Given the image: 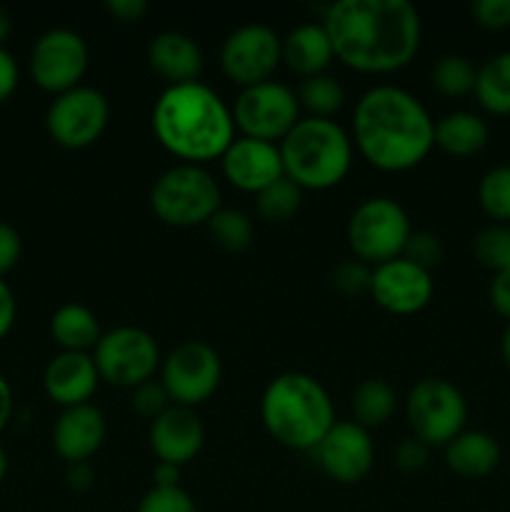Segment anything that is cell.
I'll return each mask as SVG.
<instances>
[{
	"label": "cell",
	"instance_id": "cell-26",
	"mask_svg": "<svg viewBox=\"0 0 510 512\" xmlns=\"http://www.w3.org/2000/svg\"><path fill=\"white\" fill-rule=\"evenodd\" d=\"M353 420L365 430L383 428L398 410V393L393 385L383 378H368L353 390L350 398Z\"/></svg>",
	"mask_w": 510,
	"mask_h": 512
},
{
	"label": "cell",
	"instance_id": "cell-13",
	"mask_svg": "<svg viewBox=\"0 0 510 512\" xmlns=\"http://www.w3.org/2000/svg\"><path fill=\"white\" fill-rule=\"evenodd\" d=\"M90 50L83 35L70 28L45 30L30 48L28 70L40 90L55 95L83 85L88 73Z\"/></svg>",
	"mask_w": 510,
	"mask_h": 512
},
{
	"label": "cell",
	"instance_id": "cell-6",
	"mask_svg": "<svg viewBox=\"0 0 510 512\" xmlns=\"http://www.w3.org/2000/svg\"><path fill=\"white\" fill-rule=\"evenodd\" d=\"M150 208L170 228H198L223 208V193L203 165L178 163L155 178Z\"/></svg>",
	"mask_w": 510,
	"mask_h": 512
},
{
	"label": "cell",
	"instance_id": "cell-2",
	"mask_svg": "<svg viewBox=\"0 0 510 512\" xmlns=\"http://www.w3.org/2000/svg\"><path fill=\"white\" fill-rule=\"evenodd\" d=\"M353 148L380 173H408L435 148V120L398 85H373L353 110Z\"/></svg>",
	"mask_w": 510,
	"mask_h": 512
},
{
	"label": "cell",
	"instance_id": "cell-4",
	"mask_svg": "<svg viewBox=\"0 0 510 512\" xmlns=\"http://www.w3.org/2000/svg\"><path fill=\"white\" fill-rule=\"evenodd\" d=\"M260 420L270 438L288 450L313 453L335 425L330 393L315 375H275L260 398Z\"/></svg>",
	"mask_w": 510,
	"mask_h": 512
},
{
	"label": "cell",
	"instance_id": "cell-46",
	"mask_svg": "<svg viewBox=\"0 0 510 512\" xmlns=\"http://www.w3.org/2000/svg\"><path fill=\"white\" fill-rule=\"evenodd\" d=\"M180 470L178 465L155 463L153 468V488H180Z\"/></svg>",
	"mask_w": 510,
	"mask_h": 512
},
{
	"label": "cell",
	"instance_id": "cell-10",
	"mask_svg": "<svg viewBox=\"0 0 510 512\" xmlns=\"http://www.w3.org/2000/svg\"><path fill=\"white\" fill-rule=\"evenodd\" d=\"M230 110H233L235 130L243 138L275 145H280V140L303 118L298 93L278 80H265V83L243 88Z\"/></svg>",
	"mask_w": 510,
	"mask_h": 512
},
{
	"label": "cell",
	"instance_id": "cell-8",
	"mask_svg": "<svg viewBox=\"0 0 510 512\" xmlns=\"http://www.w3.org/2000/svg\"><path fill=\"white\" fill-rule=\"evenodd\" d=\"M410 433L430 448H445L468 423V400L445 378H423L405 398Z\"/></svg>",
	"mask_w": 510,
	"mask_h": 512
},
{
	"label": "cell",
	"instance_id": "cell-9",
	"mask_svg": "<svg viewBox=\"0 0 510 512\" xmlns=\"http://www.w3.org/2000/svg\"><path fill=\"white\" fill-rule=\"evenodd\" d=\"M90 355H93L100 380L125 390H133L153 380L163 365L153 335L135 325H120V328L103 333Z\"/></svg>",
	"mask_w": 510,
	"mask_h": 512
},
{
	"label": "cell",
	"instance_id": "cell-40",
	"mask_svg": "<svg viewBox=\"0 0 510 512\" xmlns=\"http://www.w3.org/2000/svg\"><path fill=\"white\" fill-rule=\"evenodd\" d=\"M20 255H23L20 233L10 223L0 220V278H5L20 263Z\"/></svg>",
	"mask_w": 510,
	"mask_h": 512
},
{
	"label": "cell",
	"instance_id": "cell-33",
	"mask_svg": "<svg viewBox=\"0 0 510 512\" xmlns=\"http://www.w3.org/2000/svg\"><path fill=\"white\" fill-rule=\"evenodd\" d=\"M473 255L478 265L490 273H503L510 268V225H488L473 240Z\"/></svg>",
	"mask_w": 510,
	"mask_h": 512
},
{
	"label": "cell",
	"instance_id": "cell-29",
	"mask_svg": "<svg viewBox=\"0 0 510 512\" xmlns=\"http://www.w3.org/2000/svg\"><path fill=\"white\" fill-rule=\"evenodd\" d=\"M475 80H478V68L473 60L458 53L443 55L430 68V85L443 98H465L475 90Z\"/></svg>",
	"mask_w": 510,
	"mask_h": 512
},
{
	"label": "cell",
	"instance_id": "cell-11",
	"mask_svg": "<svg viewBox=\"0 0 510 512\" xmlns=\"http://www.w3.org/2000/svg\"><path fill=\"white\" fill-rule=\"evenodd\" d=\"M223 363L213 345L203 340H185L168 353L160 365V383L170 403L183 408H198L208 403L220 388Z\"/></svg>",
	"mask_w": 510,
	"mask_h": 512
},
{
	"label": "cell",
	"instance_id": "cell-35",
	"mask_svg": "<svg viewBox=\"0 0 510 512\" xmlns=\"http://www.w3.org/2000/svg\"><path fill=\"white\" fill-rule=\"evenodd\" d=\"M135 512H198L193 495L180 488H150Z\"/></svg>",
	"mask_w": 510,
	"mask_h": 512
},
{
	"label": "cell",
	"instance_id": "cell-17",
	"mask_svg": "<svg viewBox=\"0 0 510 512\" xmlns=\"http://www.w3.org/2000/svg\"><path fill=\"white\" fill-rule=\"evenodd\" d=\"M220 170L233 188L250 195H258L260 190H265L270 183L285 175L278 145L243 138V135H235L233 143L228 145V150L220 158Z\"/></svg>",
	"mask_w": 510,
	"mask_h": 512
},
{
	"label": "cell",
	"instance_id": "cell-43",
	"mask_svg": "<svg viewBox=\"0 0 510 512\" xmlns=\"http://www.w3.org/2000/svg\"><path fill=\"white\" fill-rule=\"evenodd\" d=\"M20 83V68L15 55L8 48H0V103L13 98Z\"/></svg>",
	"mask_w": 510,
	"mask_h": 512
},
{
	"label": "cell",
	"instance_id": "cell-16",
	"mask_svg": "<svg viewBox=\"0 0 510 512\" xmlns=\"http://www.w3.org/2000/svg\"><path fill=\"white\" fill-rule=\"evenodd\" d=\"M433 275L405 258L375 265L370 278V298L390 315H415L433 300Z\"/></svg>",
	"mask_w": 510,
	"mask_h": 512
},
{
	"label": "cell",
	"instance_id": "cell-27",
	"mask_svg": "<svg viewBox=\"0 0 510 512\" xmlns=\"http://www.w3.org/2000/svg\"><path fill=\"white\" fill-rule=\"evenodd\" d=\"M473 95L485 113L510 115V50L495 53L480 65Z\"/></svg>",
	"mask_w": 510,
	"mask_h": 512
},
{
	"label": "cell",
	"instance_id": "cell-15",
	"mask_svg": "<svg viewBox=\"0 0 510 512\" xmlns=\"http://www.w3.org/2000/svg\"><path fill=\"white\" fill-rule=\"evenodd\" d=\"M313 458L330 480L355 485L368 478L375 465L373 435L355 420H335L328 435L313 450Z\"/></svg>",
	"mask_w": 510,
	"mask_h": 512
},
{
	"label": "cell",
	"instance_id": "cell-32",
	"mask_svg": "<svg viewBox=\"0 0 510 512\" xmlns=\"http://www.w3.org/2000/svg\"><path fill=\"white\" fill-rule=\"evenodd\" d=\"M478 203L498 225L510 223V165H495L480 178Z\"/></svg>",
	"mask_w": 510,
	"mask_h": 512
},
{
	"label": "cell",
	"instance_id": "cell-45",
	"mask_svg": "<svg viewBox=\"0 0 510 512\" xmlns=\"http://www.w3.org/2000/svg\"><path fill=\"white\" fill-rule=\"evenodd\" d=\"M65 483L75 493H88L95 485V470L90 463H73L65 470Z\"/></svg>",
	"mask_w": 510,
	"mask_h": 512
},
{
	"label": "cell",
	"instance_id": "cell-23",
	"mask_svg": "<svg viewBox=\"0 0 510 512\" xmlns=\"http://www.w3.org/2000/svg\"><path fill=\"white\" fill-rule=\"evenodd\" d=\"M333 60L335 50L323 23H303L283 38V63L303 80L323 75Z\"/></svg>",
	"mask_w": 510,
	"mask_h": 512
},
{
	"label": "cell",
	"instance_id": "cell-34",
	"mask_svg": "<svg viewBox=\"0 0 510 512\" xmlns=\"http://www.w3.org/2000/svg\"><path fill=\"white\" fill-rule=\"evenodd\" d=\"M443 255L445 250L438 235L430 233V230H413L400 258L410 260V263L420 265V268L430 273V270L443 263Z\"/></svg>",
	"mask_w": 510,
	"mask_h": 512
},
{
	"label": "cell",
	"instance_id": "cell-5",
	"mask_svg": "<svg viewBox=\"0 0 510 512\" xmlns=\"http://www.w3.org/2000/svg\"><path fill=\"white\" fill-rule=\"evenodd\" d=\"M285 178L300 190L338 188L353 168V138L335 120L300 118L298 125L280 140Z\"/></svg>",
	"mask_w": 510,
	"mask_h": 512
},
{
	"label": "cell",
	"instance_id": "cell-49",
	"mask_svg": "<svg viewBox=\"0 0 510 512\" xmlns=\"http://www.w3.org/2000/svg\"><path fill=\"white\" fill-rule=\"evenodd\" d=\"M500 355H503L505 368L510 370V323H508V328H505L503 338H500Z\"/></svg>",
	"mask_w": 510,
	"mask_h": 512
},
{
	"label": "cell",
	"instance_id": "cell-19",
	"mask_svg": "<svg viewBox=\"0 0 510 512\" xmlns=\"http://www.w3.org/2000/svg\"><path fill=\"white\" fill-rule=\"evenodd\" d=\"M98 385L100 375L90 353H58L45 365V395L63 410L88 405Z\"/></svg>",
	"mask_w": 510,
	"mask_h": 512
},
{
	"label": "cell",
	"instance_id": "cell-36",
	"mask_svg": "<svg viewBox=\"0 0 510 512\" xmlns=\"http://www.w3.org/2000/svg\"><path fill=\"white\" fill-rule=\"evenodd\" d=\"M370 278H373V268L358 258L343 260L333 270V285L343 295H370Z\"/></svg>",
	"mask_w": 510,
	"mask_h": 512
},
{
	"label": "cell",
	"instance_id": "cell-3",
	"mask_svg": "<svg viewBox=\"0 0 510 512\" xmlns=\"http://www.w3.org/2000/svg\"><path fill=\"white\" fill-rule=\"evenodd\" d=\"M153 135L173 158L190 165L220 160L235 140L230 105L205 83L165 85L150 113Z\"/></svg>",
	"mask_w": 510,
	"mask_h": 512
},
{
	"label": "cell",
	"instance_id": "cell-18",
	"mask_svg": "<svg viewBox=\"0 0 510 512\" xmlns=\"http://www.w3.org/2000/svg\"><path fill=\"white\" fill-rule=\"evenodd\" d=\"M148 443L158 463L183 465L193 463L205 445V428L200 415L193 408L170 405L165 413L150 420Z\"/></svg>",
	"mask_w": 510,
	"mask_h": 512
},
{
	"label": "cell",
	"instance_id": "cell-7",
	"mask_svg": "<svg viewBox=\"0 0 510 512\" xmlns=\"http://www.w3.org/2000/svg\"><path fill=\"white\" fill-rule=\"evenodd\" d=\"M410 233H413V225H410L408 213L398 200L388 195H373L363 200L350 213L348 228H345V238L353 255L370 268L400 258Z\"/></svg>",
	"mask_w": 510,
	"mask_h": 512
},
{
	"label": "cell",
	"instance_id": "cell-1",
	"mask_svg": "<svg viewBox=\"0 0 510 512\" xmlns=\"http://www.w3.org/2000/svg\"><path fill=\"white\" fill-rule=\"evenodd\" d=\"M323 28L335 60L363 75H393L408 68L423 43V20L408 0H338Z\"/></svg>",
	"mask_w": 510,
	"mask_h": 512
},
{
	"label": "cell",
	"instance_id": "cell-31",
	"mask_svg": "<svg viewBox=\"0 0 510 512\" xmlns=\"http://www.w3.org/2000/svg\"><path fill=\"white\" fill-rule=\"evenodd\" d=\"M300 205H303V190L285 175L255 195V210H258L260 220L270 225H283L293 220Z\"/></svg>",
	"mask_w": 510,
	"mask_h": 512
},
{
	"label": "cell",
	"instance_id": "cell-48",
	"mask_svg": "<svg viewBox=\"0 0 510 512\" xmlns=\"http://www.w3.org/2000/svg\"><path fill=\"white\" fill-rule=\"evenodd\" d=\"M13 33V20H10V13L5 8H0V48H5V40Z\"/></svg>",
	"mask_w": 510,
	"mask_h": 512
},
{
	"label": "cell",
	"instance_id": "cell-37",
	"mask_svg": "<svg viewBox=\"0 0 510 512\" xmlns=\"http://www.w3.org/2000/svg\"><path fill=\"white\" fill-rule=\"evenodd\" d=\"M130 405H133L135 413L140 415V418H148V420H155L160 413H165V410L170 408V398L168 393H165L163 383H155L153 380H148V383L138 385V388H133V398H130Z\"/></svg>",
	"mask_w": 510,
	"mask_h": 512
},
{
	"label": "cell",
	"instance_id": "cell-39",
	"mask_svg": "<svg viewBox=\"0 0 510 512\" xmlns=\"http://www.w3.org/2000/svg\"><path fill=\"white\" fill-rule=\"evenodd\" d=\"M430 445H425L423 440H418L415 435H408L398 443L393 453V463L400 473H420V470L428 465L430 460Z\"/></svg>",
	"mask_w": 510,
	"mask_h": 512
},
{
	"label": "cell",
	"instance_id": "cell-22",
	"mask_svg": "<svg viewBox=\"0 0 510 512\" xmlns=\"http://www.w3.org/2000/svg\"><path fill=\"white\" fill-rule=\"evenodd\" d=\"M445 468L465 480H483L498 470L503 460L500 443L485 430H463L443 448Z\"/></svg>",
	"mask_w": 510,
	"mask_h": 512
},
{
	"label": "cell",
	"instance_id": "cell-44",
	"mask_svg": "<svg viewBox=\"0 0 510 512\" xmlns=\"http://www.w3.org/2000/svg\"><path fill=\"white\" fill-rule=\"evenodd\" d=\"M15 318H18V300H15L13 288L5 283V278H0V343L10 335Z\"/></svg>",
	"mask_w": 510,
	"mask_h": 512
},
{
	"label": "cell",
	"instance_id": "cell-21",
	"mask_svg": "<svg viewBox=\"0 0 510 512\" xmlns=\"http://www.w3.org/2000/svg\"><path fill=\"white\" fill-rule=\"evenodd\" d=\"M148 63L168 85L198 83L205 68L200 45L178 30H163L150 40Z\"/></svg>",
	"mask_w": 510,
	"mask_h": 512
},
{
	"label": "cell",
	"instance_id": "cell-24",
	"mask_svg": "<svg viewBox=\"0 0 510 512\" xmlns=\"http://www.w3.org/2000/svg\"><path fill=\"white\" fill-rule=\"evenodd\" d=\"M488 138V123L470 110H453L435 120V148L450 158H475L488 145Z\"/></svg>",
	"mask_w": 510,
	"mask_h": 512
},
{
	"label": "cell",
	"instance_id": "cell-38",
	"mask_svg": "<svg viewBox=\"0 0 510 512\" xmlns=\"http://www.w3.org/2000/svg\"><path fill=\"white\" fill-rule=\"evenodd\" d=\"M470 13L475 23L485 30L500 33L510 28V0H475L470 5Z\"/></svg>",
	"mask_w": 510,
	"mask_h": 512
},
{
	"label": "cell",
	"instance_id": "cell-30",
	"mask_svg": "<svg viewBox=\"0 0 510 512\" xmlns=\"http://www.w3.org/2000/svg\"><path fill=\"white\" fill-rule=\"evenodd\" d=\"M205 228H208L213 243L223 248L225 253H243L255 240L253 220L238 208H220Z\"/></svg>",
	"mask_w": 510,
	"mask_h": 512
},
{
	"label": "cell",
	"instance_id": "cell-28",
	"mask_svg": "<svg viewBox=\"0 0 510 512\" xmlns=\"http://www.w3.org/2000/svg\"><path fill=\"white\" fill-rule=\"evenodd\" d=\"M295 93H298L300 110H305L308 118L333 120V115H338L345 105V88L328 73L305 78Z\"/></svg>",
	"mask_w": 510,
	"mask_h": 512
},
{
	"label": "cell",
	"instance_id": "cell-14",
	"mask_svg": "<svg viewBox=\"0 0 510 512\" xmlns=\"http://www.w3.org/2000/svg\"><path fill=\"white\" fill-rule=\"evenodd\" d=\"M283 63V38L265 23L235 28L220 48V70L240 90L273 80Z\"/></svg>",
	"mask_w": 510,
	"mask_h": 512
},
{
	"label": "cell",
	"instance_id": "cell-25",
	"mask_svg": "<svg viewBox=\"0 0 510 512\" xmlns=\"http://www.w3.org/2000/svg\"><path fill=\"white\" fill-rule=\"evenodd\" d=\"M50 338L60 353H90L103 338V330L88 305L65 303L50 315Z\"/></svg>",
	"mask_w": 510,
	"mask_h": 512
},
{
	"label": "cell",
	"instance_id": "cell-20",
	"mask_svg": "<svg viewBox=\"0 0 510 512\" xmlns=\"http://www.w3.org/2000/svg\"><path fill=\"white\" fill-rule=\"evenodd\" d=\"M108 425L105 415L95 405H78L58 415L53 425V448L60 460L68 465L90 463L93 455L103 448Z\"/></svg>",
	"mask_w": 510,
	"mask_h": 512
},
{
	"label": "cell",
	"instance_id": "cell-50",
	"mask_svg": "<svg viewBox=\"0 0 510 512\" xmlns=\"http://www.w3.org/2000/svg\"><path fill=\"white\" fill-rule=\"evenodd\" d=\"M5 475H8V453H5L3 445H0V485H3Z\"/></svg>",
	"mask_w": 510,
	"mask_h": 512
},
{
	"label": "cell",
	"instance_id": "cell-42",
	"mask_svg": "<svg viewBox=\"0 0 510 512\" xmlns=\"http://www.w3.org/2000/svg\"><path fill=\"white\" fill-rule=\"evenodd\" d=\"M488 300L490 305H493L495 313L510 323V268L493 275L488 288Z\"/></svg>",
	"mask_w": 510,
	"mask_h": 512
},
{
	"label": "cell",
	"instance_id": "cell-12",
	"mask_svg": "<svg viewBox=\"0 0 510 512\" xmlns=\"http://www.w3.org/2000/svg\"><path fill=\"white\" fill-rule=\"evenodd\" d=\"M110 123V103L98 88L78 85L55 95L45 113L50 140L65 150H85L103 138Z\"/></svg>",
	"mask_w": 510,
	"mask_h": 512
},
{
	"label": "cell",
	"instance_id": "cell-41",
	"mask_svg": "<svg viewBox=\"0 0 510 512\" xmlns=\"http://www.w3.org/2000/svg\"><path fill=\"white\" fill-rule=\"evenodd\" d=\"M105 10H108V15L113 20L130 25L140 23V20L148 15L150 5L145 3V0H108V3H105Z\"/></svg>",
	"mask_w": 510,
	"mask_h": 512
},
{
	"label": "cell",
	"instance_id": "cell-47",
	"mask_svg": "<svg viewBox=\"0 0 510 512\" xmlns=\"http://www.w3.org/2000/svg\"><path fill=\"white\" fill-rule=\"evenodd\" d=\"M13 410H15V395L13 388H10L8 380L0 375V433L10 425L13 420Z\"/></svg>",
	"mask_w": 510,
	"mask_h": 512
}]
</instances>
